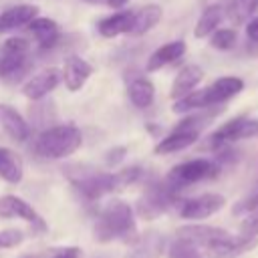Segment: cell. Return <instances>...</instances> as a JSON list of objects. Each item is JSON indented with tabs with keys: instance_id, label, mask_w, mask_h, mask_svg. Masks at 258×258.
I'll list each match as a JSON object with an SVG mask.
<instances>
[{
	"instance_id": "d6a6232c",
	"label": "cell",
	"mask_w": 258,
	"mask_h": 258,
	"mask_svg": "<svg viewBox=\"0 0 258 258\" xmlns=\"http://www.w3.org/2000/svg\"><path fill=\"white\" fill-rule=\"evenodd\" d=\"M125 155H127V149L125 147H113V149L107 151L105 161H107V165H117L119 161L125 159Z\"/></svg>"
},
{
	"instance_id": "7c38bea8",
	"label": "cell",
	"mask_w": 258,
	"mask_h": 258,
	"mask_svg": "<svg viewBox=\"0 0 258 258\" xmlns=\"http://www.w3.org/2000/svg\"><path fill=\"white\" fill-rule=\"evenodd\" d=\"M175 234H177V236H175L177 240H183V242H187V244H191V246H196V248H206V246H210L212 242H216V240L228 236L226 230L216 228V226H206V224L181 226V228H177Z\"/></svg>"
},
{
	"instance_id": "836d02e7",
	"label": "cell",
	"mask_w": 258,
	"mask_h": 258,
	"mask_svg": "<svg viewBox=\"0 0 258 258\" xmlns=\"http://www.w3.org/2000/svg\"><path fill=\"white\" fill-rule=\"evenodd\" d=\"M81 256H83L81 248H77V246H67V248L54 250L50 258H81Z\"/></svg>"
},
{
	"instance_id": "e0dca14e",
	"label": "cell",
	"mask_w": 258,
	"mask_h": 258,
	"mask_svg": "<svg viewBox=\"0 0 258 258\" xmlns=\"http://www.w3.org/2000/svg\"><path fill=\"white\" fill-rule=\"evenodd\" d=\"M163 250H165V238L159 232L149 230L133 242L125 258H161Z\"/></svg>"
},
{
	"instance_id": "f1b7e54d",
	"label": "cell",
	"mask_w": 258,
	"mask_h": 258,
	"mask_svg": "<svg viewBox=\"0 0 258 258\" xmlns=\"http://www.w3.org/2000/svg\"><path fill=\"white\" fill-rule=\"evenodd\" d=\"M24 240V234L16 228H10V230H2L0 232V248H14L18 246L20 242Z\"/></svg>"
},
{
	"instance_id": "ba28073f",
	"label": "cell",
	"mask_w": 258,
	"mask_h": 258,
	"mask_svg": "<svg viewBox=\"0 0 258 258\" xmlns=\"http://www.w3.org/2000/svg\"><path fill=\"white\" fill-rule=\"evenodd\" d=\"M226 204V198L222 194H202L189 200H183L179 204V216L183 220H204L220 212Z\"/></svg>"
},
{
	"instance_id": "44dd1931",
	"label": "cell",
	"mask_w": 258,
	"mask_h": 258,
	"mask_svg": "<svg viewBox=\"0 0 258 258\" xmlns=\"http://www.w3.org/2000/svg\"><path fill=\"white\" fill-rule=\"evenodd\" d=\"M163 16V8L159 4H145L143 8H139L133 16V26L129 30L131 36H143L147 34L151 28H155L161 22Z\"/></svg>"
},
{
	"instance_id": "9a60e30c",
	"label": "cell",
	"mask_w": 258,
	"mask_h": 258,
	"mask_svg": "<svg viewBox=\"0 0 258 258\" xmlns=\"http://www.w3.org/2000/svg\"><path fill=\"white\" fill-rule=\"evenodd\" d=\"M58 81H60V73L56 69H44L26 79V83L22 85V95L32 101H40L58 85Z\"/></svg>"
},
{
	"instance_id": "1f68e13d",
	"label": "cell",
	"mask_w": 258,
	"mask_h": 258,
	"mask_svg": "<svg viewBox=\"0 0 258 258\" xmlns=\"http://www.w3.org/2000/svg\"><path fill=\"white\" fill-rule=\"evenodd\" d=\"M258 210V194H254V196H250V198H246V200H242V202H238L236 206H234V214H252V212H256Z\"/></svg>"
},
{
	"instance_id": "4fadbf2b",
	"label": "cell",
	"mask_w": 258,
	"mask_h": 258,
	"mask_svg": "<svg viewBox=\"0 0 258 258\" xmlns=\"http://www.w3.org/2000/svg\"><path fill=\"white\" fill-rule=\"evenodd\" d=\"M0 127L4 129V133L18 141V143H24L28 137H30V125L28 121L20 115V111L12 105H6V103H0Z\"/></svg>"
},
{
	"instance_id": "ac0fdd59",
	"label": "cell",
	"mask_w": 258,
	"mask_h": 258,
	"mask_svg": "<svg viewBox=\"0 0 258 258\" xmlns=\"http://www.w3.org/2000/svg\"><path fill=\"white\" fill-rule=\"evenodd\" d=\"M185 48H187V46H185L183 40H171V42H165V44H161V46L147 58L145 69H147L149 73H155V71L163 69L165 64H171V62L179 60V58L185 54Z\"/></svg>"
},
{
	"instance_id": "484cf974",
	"label": "cell",
	"mask_w": 258,
	"mask_h": 258,
	"mask_svg": "<svg viewBox=\"0 0 258 258\" xmlns=\"http://www.w3.org/2000/svg\"><path fill=\"white\" fill-rule=\"evenodd\" d=\"M238 40V32L234 28H218L212 36H210V46L216 48V50H230Z\"/></svg>"
},
{
	"instance_id": "603a6c76",
	"label": "cell",
	"mask_w": 258,
	"mask_h": 258,
	"mask_svg": "<svg viewBox=\"0 0 258 258\" xmlns=\"http://www.w3.org/2000/svg\"><path fill=\"white\" fill-rule=\"evenodd\" d=\"M127 95L137 109H147L155 99V87L147 77H133L127 81Z\"/></svg>"
},
{
	"instance_id": "83f0119b",
	"label": "cell",
	"mask_w": 258,
	"mask_h": 258,
	"mask_svg": "<svg viewBox=\"0 0 258 258\" xmlns=\"http://www.w3.org/2000/svg\"><path fill=\"white\" fill-rule=\"evenodd\" d=\"M167 258H204V256L196 246L175 238L167 248Z\"/></svg>"
},
{
	"instance_id": "30bf717a",
	"label": "cell",
	"mask_w": 258,
	"mask_h": 258,
	"mask_svg": "<svg viewBox=\"0 0 258 258\" xmlns=\"http://www.w3.org/2000/svg\"><path fill=\"white\" fill-rule=\"evenodd\" d=\"M256 246V238H248V236H224L216 242H212L210 246H206V254L210 258H238L242 254H246L248 250H252Z\"/></svg>"
},
{
	"instance_id": "2e32d148",
	"label": "cell",
	"mask_w": 258,
	"mask_h": 258,
	"mask_svg": "<svg viewBox=\"0 0 258 258\" xmlns=\"http://www.w3.org/2000/svg\"><path fill=\"white\" fill-rule=\"evenodd\" d=\"M204 79V69L198 64H185L173 79L171 89H169V97L173 101H179L183 97H187L189 93L196 91V87L200 85V81Z\"/></svg>"
},
{
	"instance_id": "5bb4252c",
	"label": "cell",
	"mask_w": 258,
	"mask_h": 258,
	"mask_svg": "<svg viewBox=\"0 0 258 258\" xmlns=\"http://www.w3.org/2000/svg\"><path fill=\"white\" fill-rule=\"evenodd\" d=\"M40 8L36 4H16L0 12V34L18 30L22 26H28L34 18H38Z\"/></svg>"
},
{
	"instance_id": "f546056e",
	"label": "cell",
	"mask_w": 258,
	"mask_h": 258,
	"mask_svg": "<svg viewBox=\"0 0 258 258\" xmlns=\"http://www.w3.org/2000/svg\"><path fill=\"white\" fill-rule=\"evenodd\" d=\"M240 230H242V236H248V238H256L258 236V210L248 214L242 224H240Z\"/></svg>"
},
{
	"instance_id": "ffe728a7",
	"label": "cell",
	"mask_w": 258,
	"mask_h": 258,
	"mask_svg": "<svg viewBox=\"0 0 258 258\" xmlns=\"http://www.w3.org/2000/svg\"><path fill=\"white\" fill-rule=\"evenodd\" d=\"M198 137H200V133H196V131H185V129H175V127H173V131H171L169 135H165V137L155 145L153 151H155L157 155L177 153V151L187 149L189 145H194V143L198 141Z\"/></svg>"
},
{
	"instance_id": "f35d334b",
	"label": "cell",
	"mask_w": 258,
	"mask_h": 258,
	"mask_svg": "<svg viewBox=\"0 0 258 258\" xmlns=\"http://www.w3.org/2000/svg\"><path fill=\"white\" fill-rule=\"evenodd\" d=\"M20 258H34V256H28V254H26V256H20Z\"/></svg>"
},
{
	"instance_id": "8992f818",
	"label": "cell",
	"mask_w": 258,
	"mask_h": 258,
	"mask_svg": "<svg viewBox=\"0 0 258 258\" xmlns=\"http://www.w3.org/2000/svg\"><path fill=\"white\" fill-rule=\"evenodd\" d=\"M177 200V191H173L165 181H151L145 187V194L137 202V214L143 220H153L167 212Z\"/></svg>"
},
{
	"instance_id": "7a4b0ae2",
	"label": "cell",
	"mask_w": 258,
	"mask_h": 258,
	"mask_svg": "<svg viewBox=\"0 0 258 258\" xmlns=\"http://www.w3.org/2000/svg\"><path fill=\"white\" fill-rule=\"evenodd\" d=\"M242 91H244V81L240 77L226 75V77L216 79L212 85H208L204 89H196L187 97L173 101L171 109H173V113H191V111H200V109H210V107L230 101L232 97H236Z\"/></svg>"
},
{
	"instance_id": "d4e9b609",
	"label": "cell",
	"mask_w": 258,
	"mask_h": 258,
	"mask_svg": "<svg viewBox=\"0 0 258 258\" xmlns=\"http://www.w3.org/2000/svg\"><path fill=\"white\" fill-rule=\"evenodd\" d=\"M224 20V6L222 4H210L208 8H204L202 16L198 18V24L194 28V36L196 38H210L222 24Z\"/></svg>"
},
{
	"instance_id": "d590c367",
	"label": "cell",
	"mask_w": 258,
	"mask_h": 258,
	"mask_svg": "<svg viewBox=\"0 0 258 258\" xmlns=\"http://www.w3.org/2000/svg\"><path fill=\"white\" fill-rule=\"evenodd\" d=\"M127 2H129V0H107L105 4L111 6V8H121V6H125Z\"/></svg>"
},
{
	"instance_id": "3957f363",
	"label": "cell",
	"mask_w": 258,
	"mask_h": 258,
	"mask_svg": "<svg viewBox=\"0 0 258 258\" xmlns=\"http://www.w3.org/2000/svg\"><path fill=\"white\" fill-rule=\"evenodd\" d=\"M83 145L81 129L75 123L50 125L40 131L34 141V153L44 159H64Z\"/></svg>"
},
{
	"instance_id": "cb8c5ba5",
	"label": "cell",
	"mask_w": 258,
	"mask_h": 258,
	"mask_svg": "<svg viewBox=\"0 0 258 258\" xmlns=\"http://www.w3.org/2000/svg\"><path fill=\"white\" fill-rule=\"evenodd\" d=\"M0 177L8 183H20L24 177L22 157L8 147H0Z\"/></svg>"
},
{
	"instance_id": "7402d4cb",
	"label": "cell",
	"mask_w": 258,
	"mask_h": 258,
	"mask_svg": "<svg viewBox=\"0 0 258 258\" xmlns=\"http://www.w3.org/2000/svg\"><path fill=\"white\" fill-rule=\"evenodd\" d=\"M133 10H121L115 12L113 16H107L99 22V34L105 38H115L119 34H129L131 26H133Z\"/></svg>"
},
{
	"instance_id": "4dcf8cb0",
	"label": "cell",
	"mask_w": 258,
	"mask_h": 258,
	"mask_svg": "<svg viewBox=\"0 0 258 258\" xmlns=\"http://www.w3.org/2000/svg\"><path fill=\"white\" fill-rule=\"evenodd\" d=\"M254 4L256 0H234V14H236V20H244L246 16H250L254 12Z\"/></svg>"
},
{
	"instance_id": "74e56055",
	"label": "cell",
	"mask_w": 258,
	"mask_h": 258,
	"mask_svg": "<svg viewBox=\"0 0 258 258\" xmlns=\"http://www.w3.org/2000/svg\"><path fill=\"white\" fill-rule=\"evenodd\" d=\"M254 12H258V0H256V4H254Z\"/></svg>"
},
{
	"instance_id": "8fae6325",
	"label": "cell",
	"mask_w": 258,
	"mask_h": 258,
	"mask_svg": "<svg viewBox=\"0 0 258 258\" xmlns=\"http://www.w3.org/2000/svg\"><path fill=\"white\" fill-rule=\"evenodd\" d=\"M95 73L93 64L89 60H85L83 56L79 54H69L64 58V64H62V73H60V79L64 81V87L69 91H81L87 83V79Z\"/></svg>"
},
{
	"instance_id": "6da1fadb",
	"label": "cell",
	"mask_w": 258,
	"mask_h": 258,
	"mask_svg": "<svg viewBox=\"0 0 258 258\" xmlns=\"http://www.w3.org/2000/svg\"><path fill=\"white\" fill-rule=\"evenodd\" d=\"M137 222L133 208L123 200H111L97 216L95 222V240L99 242H135Z\"/></svg>"
},
{
	"instance_id": "277c9868",
	"label": "cell",
	"mask_w": 258,
	"mask_h": 258,
	"mask_svg": "<svg viewBox=\"0 0 258 258\" xmlns=\"http://www.w3.org/2000/svg\"><path fill=\"white\" fill-rule=\"evenodd\" d=\"M67 175H69L71 183L75 185V189L87 202H95V200L103 198L105 194L121 189L117 173H105V171H97L93 167L73 165V167L67 169Z\"/></svg>"
},
{
	"instance_id": "4316f807",
	"label": "cell",
	"mask_w": 258,
	"mask_h": 258,
	"mask_svg": "<svg viewBox=\"0 0 258 258\" xmlns=\"http://www.w3.org/2000/svg\"><path fill=\"white\" fill-rule=\"evenodd\" d=\"M28 52H30V42L22 36H10L0 46L2 56H28Z\"/></svg>"
},
{
	"instance_id": "8d00e7d4",
	"label": "cell",
	"mask_w": 258,
	"mask_h": 258,
	"mask_svg": "<svg viewBox=\"0 0 258 258\" xmlns=\"http://www.w3.org/2000/svg\"><path fill=\"white\" fill-rule=\"evenodd\" d=\"M85 2H91V4H95V2H107V0H85Z\"/></svg>"
},
{
	"instance_id": "d6986e66",
	"label": "cell",
	"mask_w": 258,
	"mask_h": 258,
	"mask_svg": "<svg viewBox=\"0 0 258 258\" xmlns=\"http://www.w3.org/2000/svg\"><path fill=\"white\" fill-rule=\"evenodd\" d=\"M28 32L34 36L36 44H38L42 50L52 48V46L58 42V38H60V28H58V24H56L54 20L42 18V16L34 18V20L28 24Z\"/></svg>"
},
{
	"instance_id": "9c48e42d",
	"label": "cell",
	"mask_w": 258,
	"mask_h": 258,
	"mask_svg": "<svg viewBox=\"0 0 258 258\" xmlns=\"http://www.w3.org/2000/svg\"><path fill=\"white\" fill-rule=\"evenodd\" d=\"M0 218H20L24 222H28L34 230L44 232L46 230V222L40 218V214L22 198L6 194L0 196Z\"/></svg>"
},
{
	"instance_id": "5b68a950",
	"label": "cell",
	"mask_w": 258,
	"mask_h": 258,
	"mask_svg": "<svg viewBox=\"0 0 258 258\" xmlns=\"http://www.w3.org/2000/svg\"><path fill=\"white\" fill-rule=\"evenodd\" d=\"M220 173V163L212 161V159H189L183 163H177L175 167L169 169L165 183L173 189L179 191L181 187L206 181V179H214Z\"/></svg>"
},
{
	"instance_id": "e575fe53",
	"label": "cell",
	"mask_w": 258,
	"mask_h": 258,
	"mask_svg": "<svg viewBox=\"0 0 258 258\" xmlns=\"http://www.w3.org/2000/svg\"><path fill=\"white\" fill-rule=\"evenodd\" d=\"M246 36L252 42H258V16H254L252 20L246 22Z\"/></svg>"
},
{
	"instance_id": "52a82bcc",
	"label": "cell",
	"mask_w": 258,
	"mask_h": 258,
	"mask_svg": "<svg viewBox=\"0 0 258 258\" xmlns=\"http://www.w3.org/2000/svg\"><path fill=\"white\" fill-rule=\"evenodd\" d=\"M258 137V119H252L248 115H238L224 125H220L208 139L212 147H224L242 139H256Z\"/></svg>"
}]
</instances>
